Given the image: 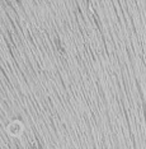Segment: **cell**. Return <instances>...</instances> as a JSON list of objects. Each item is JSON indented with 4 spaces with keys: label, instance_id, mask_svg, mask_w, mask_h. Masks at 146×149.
I'll use <instances>...</instances> for the list:
<instances>
[{
    "label": "cell",
    "instance_id": "1",
    "mask_svg": "<svg viewBox=\"0 0 146 149\" xmlns=\"http://www.w3.org/2000/svg\"><path fill=\"white\" fill-rule=\"evenodd\" d=\"M23 130H24V126H23V124L20 123V121H13V123H10L8 126H6V131L13 135V136H18L23 133Z\"/></svg>",
    "mask_w": 146,
    "mask_h": 149
}]
</instances>
